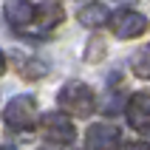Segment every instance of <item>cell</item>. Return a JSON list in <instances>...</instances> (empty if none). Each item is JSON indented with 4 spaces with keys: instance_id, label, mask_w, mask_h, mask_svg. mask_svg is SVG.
Returning <instances> with one entry per match:
<instances>
[{
    "instance_id": "6da1fadb",
    "label": "cell",
    "mask_w": 150,
    "mask_h": 150,
    "mask_svg": "<svg viewBox=\"0 0 150 150\" xmlns=\"http://www.w3.org/2000/svg\"><path fill=\"white\" fill-rule=\"evenodd\" d=\"M57 102L68 116H91L96 108V96L85 82H65L57 93Z\"/></svg>"
},
{
    "instance_id": "7a4b0ae2",
    "label": "cell",
    "mask_w": 150,
    "mask_h": 150,
    "mask_svg": "<svg viewBox=\"0 0 150 150\" xmlns=\"http://www.w3.org/2000/svg\"><path fill=\"white\" fill-rule=\"evenodd\" d=\"M3 116H6V125L14 127V130H31L37 125V102H34V96H25V93L14 96L6 105Z\"/></svg>"
},
{
    "instance_id": "3957f363",
    "label": "cell",
    "mask_w": 150,
    "mask_h": 150,
    "mask_svg": "<svg viewBox=\"0 0 150 150\" xmlns=\"http://www.w3.org/2000/svg\"><path fill=\"white\" fill-rule=\"evenodd\" d=\"M110 28L119 40H133V37L147 31V17L133 11V8H119L110 14Z\"/></svg>"
},
{
    "instance_id": "277c9868",
    "label": "cell",
    "mask_w": 150,
    "mask_h": 150,
    "mask_svg": "<svg viewBox=\"0 0 150 150\" xmlns=\"http://www.w3.org/2000/svg\"><path fill=\"white\" fill-rule=\"evenodd\" d=\"M42 133L54 144H71L76 139V127H74V122L65 119L62 113H48V116L42 119Z\"/></svg>"
},
{
    "instance_id": "5b68a950",
    "label": "cell",
    "mask_w": 150,
    "mask_h": 150,
    "mask_svg": "<svg viewBox=\"0 0 150 150\" xmlns=\"http://www.w3.org/2000/svg\"><path fill=\"white\" fill-rule=\"evenodd\" d=\"M88 147L91 150H110L119 142V127L110 125V122H96V125L88 127Z\"/></svg>"
},
{
    "instance_id": "8992f818",
    "label": "cell",
    "mask_w": 150,
    "mask_h": 150,
    "mask_svg": "<svg viewBox=\"0 0 150 150\" xmlns=\"http://www.w3.org/2000/svg\"><path fill=\"white\" fill-rule=\"evenodd\" d=\"M37 17V6L28 0H8L6 3V23L14 28H23Z\"/></svg>"
},
{
    "instance_id": "52a82bcc",
    "label": "cell",
    "mask_w": 150,
    "mask_h": 150,
    "mask_svg": "<svg viewBox=\"0 0 150 150\" xmlns=\"http://www.w3.org/2000/svg\"><path fill=\"white\" fill-rule=\"evenodd\" d=\"M127 122L133 127H142L144 119H150V91H142V93H133L130 96V102H127Z\"/></svg>"
},
{
    "instance_id": "ba28073f",
    "label": "cell",
    "mask_w": 150,
    "mask_h": 150,
    "mask_svg": "<svg viewBox=\"0 0 150 150\" xmlns=\"http://www.w3.org/2000/svg\"><path fill=\"white\" fill-rule=\"evenodd\" d=\"M76 20H79L85 28H99V25H105L110 20V11H108V6H102V3H88V6L79 8Z\"/></svg>"
},
{
    "instance_id": "9c48e42d",
    "label": "cell",
    "mask_w": 150,
    "mask_h": 150,
    "mask_svg": "<svg viewBox=\"0 0 150 150\" xmlns=\"http://www.w3.org/2000/svg\"><path fill=\"white\" fill-rule=\"evenodd\" d=\"M62 17H65V11H62V6L59 3H40L37 6V25L40 28H54L57 23H62Z\"/></svg>"
},
{
    "instance_id": "30bf717a",
    "label": "cell",
    "mask_w": 150,
    "mask_h": 150,
    "mask_svg": "<svg viewBox=\"0 0 150 150\" xmlns=\"http://www.w3.org/2000/svg\"><path fill=\"white\" fill-rule=\"evenodd\" d=\"M130 68H133V74L139 79H150V45L147 48H139L130 57Z\"/></svg>"
},
{
    "instance_id": "8fae6325",
    "label": "cell",
    "mask_w": 150,
    "mask_h": 150,
    "mask_svg": "<svg viewBox=\"0 0 150 150\" xmlns=\"http://www.w3.org/2000/svg\"><path fill=\"white\" fill-rule=\"evenodd\" d=\"M20 71H23V76H28V79H40V76L45 74V65L37 62V59H28V62L20 65Z\"/></svg>"
},
{
    "instance_id": "7c38bea8",
    "label": "cell",
    "mask_w": 150,
    "mask_h": 150,
    "mask_svg": "<svg viewBox=\"0 0 150 150\" xmlns=\"http://www.w3.org/2000/svg\"><path fill=\"white\" fill-rule=\"evenodd\" d=\"M102 57H105V42H102V40H91V45H88V54H85V59H88V62H99Z\"/></svg>"
},
{
    "instance_id": "4fadbf2b",
    "label": "cell",
    "mask_w": 150,
    "mask_h": 150,
    "mask_svg": "<svg viewBox=\"0 0 150 150\" xmlns=\"http://www.w3.org/2000/svg\"><path fill=\"white\" fill-rule=\"evenodd\" d=\"M122 150H150L144 142H125L122 144Z\"/></svg>"
},
{
    "instance_id": "5bb4252c",
    "label": "cell",
    "mask_w": 150,
    "mask_h": 150,
    "mask_svg": "<svg viewBox=\"0 0 150 150\" xmlns=\"http://www.w3.org/2000/svg\"><path fill=\"white\" fill-rule=\"evenodd\" d=\"M142 136H144V142H150V125H144V127H142Z\"/></svg>"
},
{
    "instance_id": "9a60e30c",
    "label": "cell",
    "mask_w": 150,
    "mask_h": 150,
    "mask_svg": "<svg viewBox=\"0 0 150 150\" xmlns=\"http://www.w3.org/2000/svg\"><path fill=\"white\" fill-rule=\"evenodd\" d=\"M6 71V57H3V51H0V74Z\"/></svg>"
},
{
    "instance_id": "2e32d148",
    "label": "cell",
    "mask_w": 150,
    "mask_h": 150,
    "mask_svg": "<svg viewBox=\"0 0 150 150\" xmlns=\"http://www.w3.org/2000/svg\"><path fill=\"white\" fill-rule=\"evenodd\" d=\"M0 150H17L14 144H0Z\"/></svg>"
},
{
    "instance_id": "e0dca14e",
    "label": "cell",
    "mask_w": 150,
    "mask_h": 150,
    "mask_svg": "<svg viewBox=\"0 0 150 150\" xmlns=\"http://www.w3.org/2000/svg\"><path fill=\"white\" fill-rule=\"evenodd\" d=\"M40 150H51V147H40Z\"/></svg>"
}]
</instances>
